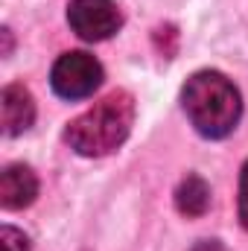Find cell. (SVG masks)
<instances>
[{
    "mask_svg": "<svg viewBox=\"0 0 248 251\" xmlns=\"http://www.w3.org/2000/svg\"><path fill=\"white\" fill-rule=\"evenodd\" d=\"M187 120L201 137H228L243 117V97L237 85L219 70H198L181 91Z\"/></svg>",
    "mask_w": 248,
    "mask_h": 251,
    "instance_id": "cell-1",
    "label": "cell"
},
{
    "mask_svg": "<svg viewBox=\"0 0 248 251\" xmlns=\"http://www.w3.org/2000/svg\"><path fill=\"white\" fill-rule=\"evenodd\" d=\"M67 24L85 41H105L120 29L123 18L114 0H70Z\"/></svg>",
    "mask_w": 248,
    "mask_h": 251,
    "instance_id": "cell-4",
    "label": "cell"
},
{
    "mask_svg": "<svg viewBox=\"0 0 248 251\" xmlns=\"http://www.w3.org/2000/svg\"><path fill=\"white\" fill-rule=\"evenodd\" d=\"M0 117H3V131L9 137L24 134L32 120H35V100L24 85H6L0 94Z\"/></svg>",
    "mask_w": 248,
    "mask_h": 251,
    "instance_id": "cell-6",
    "label": "cell"
},
{
    "mask_svg": "<svg viewBox=\"0 0 248 251\" xmlns=\"http://www.w3.org/2000/svg\"><path fill=\"white\" fill-rule=\"evenodd\" d=\"M175 207L184 216H201L210 207V187L201 176H187L175 190Z\"/></svg>",
    "mask_w": 248,
    "mask_h": 251,
    "instance_id": "cell-7",
    "label": "cell"
},
{
    "mask_svg": "<svg viewBox=\"0 0 248 251\" xmlns=\"http://www.w3.org/2000/svg\"><path fill=\"white\" fill-rule=\"evenodd\" d=\"M0 243H3V251H29V240L18 228H9V225L0 231Z\"/></svg>",
    "mask_w": 248,
    "mask_h": 251,
    "instance_id": "cell-8",
    "label": "cell"
},
{
    "mask_svg": "<svg viewBox=\"0 0 248 251\" xmlns=\"http://www.w3.org/2000/svg\"><path fill=\"white\" fill-rule=\"evenodd\" d=\"M134 123V100L125 91H114L94 108L79 114L67 126L64 140L85 158H102L120 149Z\"/></svg>",
    "mask_w": 248,
    "mask_h": 251,
    "instance_id": "cell-2",
    "label": "cell"
},
{
    "mask_svg": "<svg viewBox=\"0 0 248 251\" xmlns=\"http://www.w3.org/2000/svg\"><path fill=\"white\" fill-rule=\"evenodd\" d=\"M240 222L248 231V161L243 167V176H240Z\"/></svg>",
    "mask_w": 248,
    "mask_h": 251,
    "instance_id": "cell-9",
    "label": "cell"
},
{
    "mask_svg": "<svg viewBox=\"0 0 248 251\" xmlns=\"http://www.w3.org/2000/svg\"><path fill=\"white\" fill-rule=\"evenodd\" d=\"M190 251H225V249H222L219 240H201V243H196Z\"/></svg>",
    "mask_w": 248,
    "mask_h": 251,
    "instance_id": "cell-10",
    "label": "cell"
},
{
    "mask_svg": "<svg viewBox=\"0 0 248 251\" xmlns=\"http://www.w3.org/2000/svg\"><path fill=\"white\" fill-rule=\"evenodd\" d=\"M53 91L64 100H85L102 85V64L85 50L64 53L50 73Z\"/></svg>",
    "mask_w": 248,
    "mask_h": 251,
    "instance_id": "cell-3",
    "label": "cell"
},
{
    "mask_svg": "<svg viewBox=\"0 0 248 251\" xmlns=\"http://www.w3.org/2000/svg\"><path fill=\"white\" fill-rule=\"evenodd\" d=\"M38 196V178L26 164H12L0 173V204L6 210L29 207Z\"/></svg>",
    "mask_w": 248,
    "mask_h": 251,
    "instance_id": "cell-5",
    "label": "cell"
}]
</instances>
